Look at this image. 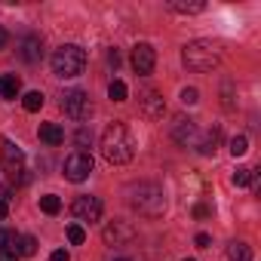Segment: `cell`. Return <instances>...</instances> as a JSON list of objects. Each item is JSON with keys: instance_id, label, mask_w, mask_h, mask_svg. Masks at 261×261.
<instances>
[{"instance_id": "30", "label": "cell", "mask_w": 261, "mask_h": 261, "mask_svg": "<svg viewBox=\"0 0 261 261\" xmlns=\"http://www.w3.org/2000/svg\"><path fill=\"white\" fill-rule=\"evenodd\" d=\"M49 261H71V255H68L65 249H56V252L49 255Z\"/></svg>"}, {"instance_id": "11", "label": "cell", "mask_w": 261, "mask_h": 261, "mask_svg": "<svg viewBox=\"0 0 261 261\" xmlns=\"http://www.w3.org/2000/svg\"><path fill=\"white\" fill-rule=\"evenodd\" d=\"M154 65H157L154 46H151V43H136V46H133V68H136V74L148 77V74L154 71Z\"/></svg>"}, {"instance_id": "25", "label": "cell", "mask_w": 261, "mask_h": 261, "mask_svg": "<svg viewBox=\"0 0 261 261\" xmlns=\"http://www.w3.org/2000/svg\"><path fill=\"white\" fill-rule=\"evenodd\" d=\"M83 240H86V230H83L80 224H68V243H71V246H80Z\"/></svg>"}, {"instance_id": "18", "label": "cell", "mask_w": 261, "mask_h": 261, "mask_svg": "<svg viewBox=\"0 0 261 261\" xmlns=\"http://www.w3.org/2000/svg\"><path fill=\"white\" fill-rule=\"evenodd\" d=\"M169 7H172L175 13H185V16H194V13H203V10H206L203 0H194V4H188V0H172Z\"/></svg>"}, {"instance_id": "4", "label": "cell", "mask_w": 261, "mask_h": 261, "mask_svg": "<svg viewBox=\"0 0 261 261\" xmlns=\"http://www.w3.org/2000/svg\"><path fill=\"white\" fill-rule=\"evenodd\" d=\"M49 62H53V74L62 77V80H68V77L83 74V68H86V53H83L77 43H62V46L53 53Z\"/></svg>"}, {"instance_id": "23", "label": "cell", "mask_w": 261, "mask_h": 261, "mask_svg": "<svg viewBox=\"0 0 261 261\" xmlns=\"http://www.w3.org/2000/svg\"><path fill=\"white\" fill-rule=\"evenodd\" d=\"M246 151H249V139H246V136H233V139H230V154H233V157H243Z\"/></svg>"}, {"instance_id": "31", "label": "cell", "mask_w": 261, "mask_h": 261, "mask_svg": "<svg viewBox=\"0 0 261 261\" xmlns=\"http://www.w3.org/2000/svg\"><path fill=\"white\" fill-rule=\"evenodd\" d=\"M108 62H111V68H120V53L111 49V53H108Z\"/></svg>"}, {"instance_id": "35", "label": "cell", "mask_w": 261, "mask_h": 261, "mask_svg": "<svg viewBox=\"0 0 261 261\" xmlns=\"http://www.w3.org/2000/svg\"><path fill=\"white\" fill-rule=\"evenodd\" d=\"M0 200H10V188L7 185H0Z\"/></svg>"}, {"instance_id": "36", "label": "cell", "mask_w": 261, "mask_h": 261, "mask_svg": "<svg viewBox=\"0 0 261 261\" xmlns=\"http://www.w3.org/2000/svg\"><path fill=\"white\" fill-rule=\"evenodd\" d=\"M114 261H129V258H114Z\"/></svg>"}, {"instance_id": "28", "label": "cell", "mask_w": 261, "mask_h": 261, "mask_svg": "<svg viewBox=\"0 0 261 261\" xmlns=\"http://www.w3.org/2000/svg\"><path fill=\"white\" fill-rule=\"evenodd\" d=\"M0 261H19V252L16 249H0Z\"/></svg>"}, {"instance_id": "10", "label": "cell", "mask_w": 261, "mask_h": 261, "mask_svg": "<svg viewBox=\"0 0 261 261\" xmlns=\"http://www.w3.org/2000/svg\"><path fill=\"white\" fill-rule=\"evenodd\" d=\"M16 53H19L22 62L37 65V62L43 59V40H40V34H25V37L16 43Z\"/></svg>"}, {"instance_id": "20", "label": "cell", "mask_w": 261, "mask_h": 261, "mask_svg": "<svg viewBox=\"0 0 261 261\" xmlns=\"http://www.w3.org/2000/svg\"><path fill=\"white\" fill-rule=\"evenodd\" d=\"M22 105H25V111H40L43 108V92H37V89H31V92H25L22 95Z\"/></svg>"}, {"instance_id": "8", "label": "cell", "mask_w": 261, "mask_h": 261, "mask_svg": "<svg viewBox=\"0 0 261 261\" xmlns=\"http://www.w3.org/2000/svg\"><path fill=\"white\" fill-rule=\"evenodd\" d=\"M71 212H74V218H77V221H98V218H101V212H105V206H101V200H98V197L83 194V197H77V200L71 203Z\"/></svg>"}, {"instance_id": "9", "label": "cell", "mask_w": 261, "mask_h": 261, "mask_svg": "<svg viewBox=\"0 0 261 261\" xmlns=\"http://www.w3.org/2000/svg\"><path fill=\"white\" fill-rule=\"evenodd\" d=\"M22 148L19 145H13L10 139H4V166H7V175L13 178V181H25V166H22Z\"/></svg>"}, {"instance_id": "1", "label": "cell", "mask_w": 261, "mask_h": 261, "mask_svg": "<svg viewBox=\"0 0 261 261\" xmlns=\"http://www.w3.org/2000/svg\"><path fill=\"white\" fill-rule=\"evenodd\" d=\"M136 154V142H133V133L126 129V123L114 120L108 129H105V136H101V157L111 163V166H123L129 163Z\"/></svg>"}, {"instance_id": "13", "label": "cell", "mask_w": 261, "mask_h": 261, "mask_svg": "<svg viewBox=\"0 0 261 261\" xmlns=\"http://www.w3.org/2000/svg\"><path fill=\"white\" fill-rule=\"evenodd\" d=\"M172 139L178 142V145H197V139H200V129H197V123L191 120V117H178L175 123H172Z\"/></svg>"}, {"instance_id": "15", "label": "cell", "mask_w": 261, "mask_h": 261, "mask_svg": "<svg viewBox=\"0 0 261 261\" xmlns=\"http://www.w3.org/2000/svg\"><path fill=\"white\" fill-rule=\"evenodd\" d=\"M19 92H22V80L16 74L0 77V98H19Z\"/></svg>"}, {"instance_id": "34", "label": "cell", "mask_w": 261, "mask_h": 261, "mask_svg": "<svg viewBox=\"0 0 261 261\" xmlns=\"http://www.w3.org/2000/svg\"><path fill=\"white\" fill-rule=\"evenodd\" d=\"M7 215H10V203H7V200H0V221H4Z\"/></svg>"}, {"instance_id": "37", "label": "cell", "mask_w": 261, "mask_h": 261, "mask_svg": "<svg viewBox=\"0 0 261 261\" xmlns=\"http://www.w3.org/2000/svg\"><path fill=\"white\" fill-rule=\"evenodd\" d=\"M185 261H194V258H185Z\"/></svg>"}, {"instance_id": "3", "label": "cell", "mask_w": 261, "mask_h": 261, "mask_svg": "<svg viewBox=\"0 0 261 261\" xmlns=\"http://www.w3.org/2000/svg\"><path fill=\"white\" fill-rule=\"evenodd\" d=\"M181 62H185L188 71L206 74V71L218 68L221 53H218V46H215L212 40H191V43H185V49H181Z\"/></svg>"}, {"instance_id": "27", "label": "cell", "mask_w": 261, "mask_h": 261, "mask_svg": "<svg viewBox=\"0 0 261 261\" xmlns=\"http://www.w3.org/2000/svg\"><path fill=\"white\" fill-rule=\"evenodd\" d=\"M181 101H185V105H197V101H200V92H197L194 86H188V89H181Z\"/></svg>"}, {"instance_id": "12", "label": "cell", "mask_w": 261, "mask_h": 261, "mask_svg": "<svg viewBox=\"0 0 261 261\" xmlns=\"http://www.w3.org/2000/svg\"><path fill=\"white\" fill-rule=\"evenodd\" d=\"M139 105H142V114L151 117V120H160V117L166 114V101H163L160 92L151 89V86H145V89L139 92Z\"/></svg>"}, {"instance_id": "16", "label": "cell", "mask_w": 261, "mask_h": 261, "mask_svg": "<svg viewBox=\"0 0 261 261\" xmlns=\"http://www.w3.org/2000/svg\"><path fill=\"white\" fill-rule=\"evenodd\" d=\"M218 142H221V129L215 126V129H209V133L206 136H200L197 139V148H200V154H215V148H218Z\"/></svg>"}, {"instance_id": "22", "label": "cell", "mask_w": 261, "mask_h": 261, "mask_svg": "<svg viewBox=\"0 0 261 261\" xmlns=\"http://www.w3.org/2000/svg\"><path fill=\"white\" fill-rule=\"evenodd\" d=\"M40 209H43L46 215H56V212L62 209V200H59L56 194H46V197H40Z\"/></svg>"}, {"instance_id": "2", "label": "cell", "mask_w": 261, "mask_h": 261, "mask_svg": "<svg viewBox=\"0 0 261 261\" xmlns=\"http://www.w3.org/2000/svg\"><path fill=\"white\" fill-rule=\"evenodd\" d=\"M126 200L139 215H148V218H160L166 212V194L160 185L154 181H139V185H129L126 188Z\"/></svg>"}, {"instance_id": "21", "label": "cell", "mask_w": 261, "mask_h": 261, "mask_svg": "<svg viewBox=\"0 0 261 261\" xmlns=\"http://www.w3.org/2000/svg\"><path fill=\"white\" fill-rule=\"evenodd\" d=\"M108 95H111V101H126L129 89H126V83H123V80H111V86H108Z\"/></svg>"}, {"instance_id": "7", "label": "cell", "mask_w": 261, "mask_h": 261, "mask_svg": "<svg viewBox=\"0 0 261 261\" xmlns=\"http://www.w3.org/2000/svg\"><path fill=\"white\" fill-rule=\"evenodd\" d=\"M101 237H105V243H108V246H129V243L136 240V227L129 224V221H123V218H117V221L105 224Z\"/></svg>"}, {"instance_id": "5", "label": "cell", "mask_w": 261, "mask_h": 261, "mask_svg": "<svg viewBox=\"0 0 261 261\" xmlns=\"http://www.w3.org/2000/svg\"><path fill=\"white\" fill-rule=\"evenodd\" d=\"M62 111L74 120V123H83L92 117V98L83 92V89H68L62 95Z\"/></svg>"}, {"instance_id": "6", "label": "cell", "mask_w": 261, "mask_h": 261, "mask_svg": "<svg viewBox=\"0 0 261 261\" xmlns=\"http://www.w3.org/2000/svg\"><path fill=\"white\" fill-rule=\"evenodd\" d=\"M92 154H86V151H74V154H68V160H65V178L68 181H74V185H80V181H86L89 175H92Z\"/></svg>"}, {"instance_id": "19", "label": "cell", "mask_w": 261, "mask_h": 261, "mask_svg": "<svg viewBox=\"0 0 261 261\" xmlns=\"http://www.w3.org/2000/svg\"><path fill=\"white\" fill-rule=\"evenodd\" d=\"M227 258H230V261H249V258H252V249H249L246 243H230V246H227Z\"/></svg>"}, {"instance_id": "17", "label": "cell", "mask_w": 261, "mask_h": 261, "mask_svg": "<svg viewBox=\"0 0 261 261\" xmlns=\"http://www.w3.org/2000/svg\"><path fill=\"white\" fill-rule=\"evenodd\" d=\"M16 252H19V258H31V255H37V240H34L31 233L19 237V240H16Z\"/></svg>"}, {"instance_id": "24", "label": "cell", "mask_w": 261, "mask_h": 261, "mask_svg": "<svg viewBox=\"0 0 261 261\" xmlns=\"http://www.w3.org/2000/svg\"><path fill=\"white\" fill-rule=\"evenodd\" d=\"M233 185H237V188H246V185H252V169H246V166H237V172H233Z\"/></svg>"}, {"instance_id": "32", "label": "cell", "mask_w": 261, "mask_h": 261, "mask_svg": "<svg viewBox=\"0 0 261 261\" xmlns=\"http://www.w3.org/2000/svg\"><path fill=\"white\" fill-rule=\"evenodd\" d=\"M92 139V133H86V129H80V133H77V145H86Z\"/></svg>"}, {"instance_id": "33", "label": "cell", "mask_w": 261, "mask_h": 261, "mask_svg": "<svg viewBox=\"0 0 261 261\" xmlns=\"http://www.w3.org/2000/svg\"><path fill=\"white\" fill-rule=\"evenodd\" d=\"M7 43H10V31H7V28H4V25H0V49H4V46H7Z\"/></svg>"}, {"instance_id": "14", "label": "cell", "mask_w": 261, "mask_h": 261, "mask_svg": "<svg viewBox=\"0 0 261 261\" xmlns=\"http://www.w3.org/2000/svg\"><path fill=\"white\" fill-rule=\"evenodd\" d=\"M37 136H40V142H46V145H62L65 142V129L59 126V123H40V129H37Z\"/></svg>"}, {"instance_id": "26", "label": "cell", "mask_w": 261, "mask_h": 261, "mask_svg": "<svg viewBox=\"0 0 261 261\" xmlns=\"http://www.w3.org/2000/svg\"><path fill=\"white\" fill-rule=\"evenodd\" d=\"M16 230H7V227H0V249H16Z\"/></svg>"}, {"instance_id": "29", "label": "cell", "mask_w": 261, "mask_h": 261, "mask_svg": "<svg viewBox=\"0 0 261 261\" xmlns=\"http://www.w3.org/2000/svg\"><path fill=\"white\" fill-rule=\"evenodd\" d=\"M194 243H197L200 249H209V243H212V240H209V233H197V237H194Z\"/></svg>"}]
</instances>
